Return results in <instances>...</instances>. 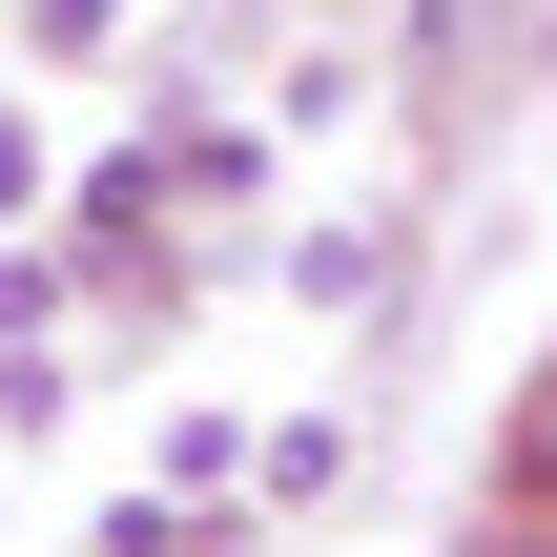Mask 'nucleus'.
<instances>
[{
	"label": "nucleus",
	"mask_w": 557,
	"mask_h": 557,
	"mask_svg": "<svg viewBox=\"0 0 557 557\" xmlns=\"http://www.w3.org/2000/svg\"><path fill=\"white\" fill-rule=\"evenodd\" d=\"M289 289H310V310H372V289H393V248H372V227H310V248H289Z\"/></svg>",
	"instance_id": "f257e3e1"
},
{
	"label": "nucleus",
	"mask_w": 557,
	"mask_h": 557,
	"mask_svg": "<svg viewBox=\"0 0 557 557\" xmlns=\"http://www.w3.org/2000/svg\"><path fill=\"white\" fill-rule=\"evenodd\" d=\"M496 475H517V496L557 517V351H537V393H517V434H496Z\"/></svg>",
	"instance_id": "f03ea898"
},
{
	"label": "nucleus",
	"mask_w": 557,
	"mask_h": 557,
	"mask_svg": "<svg viewBox=\"0 0 557 557\" xmlns=\"http://www.w3.org/2000/svg\"><path fill=\"white\" fill-rule=\"evenodd\" d=\"M103 21H124V0H21V41H62V62H83Z\"/></svg>",
	"instance_id": "7ed1b4c3"
},
{
	"label": "nucleus",
	"mask_w": 557,
	"mask_h": 557,
	"mask_svg": "<svg viewBox=\"0 0 557 557\" xmlns=\"http://www.w3.org/2000/svg\"><path fill=\"white\" fill-rule=\"evenodd\" d=\"M475 557H557V517H537V496H517V517H496V537H475Z\"/></svg>",
	"instance_id": "20e7f679"
}]
</instances>
